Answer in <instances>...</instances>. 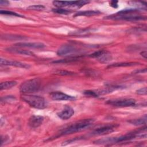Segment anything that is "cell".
<instances>
[{
  "mask_svg": "<svg viewBox=\"0 0 147 147\" xmlns=\"http://www.w3.org/2000/svg\"><path fill=\"white\" fill-rule=\"evenodd\" d=\"M138 9H123L118 13L106 17L107 19L117 20H126V21H137L146 20L145 16H141L137 14L139 12Z\"/></svg>",
  "mask_w": 147,
  "mask_h": 147,
  "instance_id": "cell-1",
  "label": "cell"
},
{
  "mask_svg": "<svg viewBox=\"0 0 147 147\" xmlns=\"http://www.w3.org/2000/svg\"><path fill=\"white\" fill-rule=\"evenodd\" d=\"M92 119H84L78 121L61 130L60 132V135H67L72 134L76 132H79L84 130L90 127L93 123Z\"/></svg>",
  "mask_w": 147,
  "mask_h": 147,
  "instance_id": "cell-2",
  "label": "cell"
},
{
  "mask_svg": "<svg viewBox=\"0 0 147 147\" xmlns=\"http://www.w3.org/2000/svg\"><path fill=\"white\" fill-rule=\"evenodd\" d=\"M22 99L31 107L37 109H44L47 106V100L42 96L34 95L23 94Z\"/></svg>",
  "mask_w": 147,
  "mask_h": 147,
  "instance_id": "cell-3",
  "label": "cell"
},
{
  "mask_svg": "<svg viewBox=\"0 0 147 147\" xmlns=\"http://www.w3.org/2000/svg\"><path fill=\"white\" fill-rule=\"evenodd\" d=\"M40 87V80L37 78H34L23 82L20 87V90L23 94H29L38 91Z\"/></svg>",
  "mask_w": 147,
  "mask_h": 147,
  "instance_id": "cell-4",
  "label": "cell"
},
{
  "mask_svg": "<svg viewBox=\"0 0 147 147\" xmlns=\"http://www.w3.org/2000/svg\"><path fill=\"white\" fill-rule=\"evenodd\" d=\"M106 104L115 107H129L135 105L136 100L131 98H120L107 100Z\"/></svg>",
  "mask_w": 147,
  "mask_h": 147,
  "instance_id": "cell-5",
  "label": "cell"
},
{
  "mask_svg": "<svg viewBox=\"0 0 147 147\" xmlns=\"http://www.w3.org/2000/svg\"><path fill=\"white\" fill-rule=\"evenodd\" d=\"M102 63H107L112 60V55L110 52L106 50L98 51L90 55Z\"/></svg>",
  "mask_w": 147,
  "mask_h": 147,
  "instance_id": "cell-6",
  "label": "cell"
},
{
  "mask_svg": "<svg viewBox=\"0 0 147 147\" xmlns=\"http://www.w3.org/2000/svg\"><path fill=\"white\" fill-rule=\"evenodd\" d=\"M78 49L71 45H64L61 46L57 51V54L59 56H71L78 52Z\"/></svg>",
  "mask_w": 147,
  "mask_h": 147,
  "instance_id": "cell-7",
  "label": "cell"
},
{
  "mask_svg": "<svg viewBox=\"0 0 147 147\" xmlns=\"http://www.w3.org/2000/svg\"><path fill=\"white\" fill-rule=\"evenodd\" d=\"M116 126L114 125H107L98 127L91 132L92 136H102L112 133L115 130Z\"/></svg>",
  "mask_w": 147,
  "mask_h": 147,
  "instance_id": "cell-8",
  "label": "cell"
},
{
  "mask_svg": "<svg viewBox=\"0 0 147 147\" xmlns=\"http://www.w3.org/2000/svg\"><path fill=\"white\" fill-rule=\"evenodd\" d=\"M50 97L55 100H72L75 99L73 96L67 95L61 91H53L50 94Z\"/></svg>",
  "mask_w": 147,
  "mask_h": 147,
  "instance_id": "cell-9",
  "label": "cell"
},
{
  "mask_svg": "<svg viewBox=\"0 0 147 147\" xmlns=\"http://www.w3.org/2000/svg\"><path fill=\"white\" fill-rule=\"evenodd\" d=\"M0 64L2 65H10V66H13L19 68H29L30 67V65L28 64L21 63L17 61H14V60H9L1 58L0 60Z\"/></svg>",
  "mask_w": 147,
  "mask_h": 147,
  "instance_id": "cell-10",
  "label": "cell"
},
{
  "mask_svg": "<svg viewBox=\"0 0 147 147\" xmlns=\"http://www.w3.org/2000/svg\"><path fill=\"white\" fill-rule=\"evenodd\" d=\"M74 110L69 106H66L64 109L57 114V116L63 120H67L70 118L74 114Z\"/></svg>",
  "mask_w": 147,
  "mask_h": 147,
  "instance_id": "cell-11",
  "label": "cell"
},
{
  "mask_svg": "<svg viewBox=\"0 0 147 147\" xmlns=\"http://www.w3.org/2000/svg\"><path fill=\"white\" fill-rule=\"evenodd\" d=\"M16 47L19 48H29L34 49H41L45 47V44L41 42H21L16 43L14 45Z\"/></svg>",
  "mask_w": 147,
  "mask_h": 147,
  "instance_id": "cell-12",
  "label": "cell"
},
{
  "mask_svg": "<svg viewBox=\"0 0 147 147\" xmlns=\"http://www.w3.org/2000/svg\"><path fill=\"white\" fill-rule=\"evenodd\" d=\"M44 121V117L40 115H32L28 121V125L31 128H36L40 126Z\"/></svg>",
  "mask_w": 147,
  "mask_h": 147,
  "instance_id": "cell-13",
  "label": "cell"
},
{
  "mask_svg": "<svg viewBox=\"0 0 147 147\" xmlns=\"http://www.w3.org/2000/svg\"><path fill=\"white\" fill-rule=\"evenodd\" d=\"M6 50L10 53H17L20 55H26V56H33L34 53L26 49H23L19 47H11V48H8L6 49Z\"/></svg>",
  "mask_w": 147,
  "mask_h": 147,
  "instance_id": "cell-14",
  "label": "cell"
},
{
  "mask_svg": "<svg viewBox=\"0 0 147 147\" xmlns=\"http://www.w3.org/2000/svg\"><path fill=\"white\" fill-rule=\"evenodd\" d=\"M100 13V11L98 10H86V11H80L77 12L74 17L78 16H93L98 15Z\"/></svg>",
  "mask_w": 147,
  "mask_h": 147,
  "instance_id": "cell-15",
  "label": "cell"
},
{
  "mask_svg": "<svg viewBox=\"0 0 147 147\" xmlns=\"http://www.w3.org/2000/svg\"><path fill=\"white\" fill-rule=\"evenodd\" d=\"M140 63L138 62H122V63H117L110 64L108 65L107 68H113V67H130L139 65Z\"/></svg>",
  "mask_w": 147,
  "mask_h": 147,
  "instance_id": "cell-16",
  "label": "cell"
},
{
  "mask_svg": "<svg viewBox=\"0 0 147 147\" xmlns=\"http://www.w3.org/2000/svg\"><path fill=\"white\" fill-rule=\"evenodd\" d=\"M17 84V82L16 81H6L1 83L0 89L2 90H7L11 88L12 87L16 86Z\"/></svg>",
  "mask_w": 147,
  "mask_h": 147,
  "instance_id": "cell-17",
  "label": "cell"
},
{
  "mask_svg": "<svg viewBox=\"0 0 147 147\" xmlns=\"http://www.w3.org/2000/svg\"><path fill=\"white\" fill-rule=\"evenodd\" d=\"M80 57H76V56H74V57H69L64 59H61V60H58L56 61H54L52 63H71V62H73V61H77L79 59Z\"/></svg>",
  "mask_w": 147,
  "mask_h": 147,
  "instance_id": "cell-18",
  "label": "cell"
},
{
  "mask_svg": "<svg viewBox=\"0 0 147 147\" xmlns=\"http://www.w3.org/2000/svg\"><path fill=\"white\" fill-rule=\"evenodd\" d=\"M129 122L135 126H140V125H145L146 123V116H145L144 118L132 119L131 121H129Z\"/></svg>",
  "mask_w": 147,
  "mask_h": 147,
  "instance_id": "cell-19",
  "label": "cell"
},
{
  "mask_svg": "<svg viewBox=\"0 0 147 147\" xmlns=\"http://www.w3.org/2000/svg\"><path fill=\"white\" fill-rule=\"evenodd\" d=\"M24 37L18 35H11V34H5L4 39L5 40H20L24 39Z\"/></svg>",
  "mask_w": 147,
  "mask_h": 147,
  "instance_id": "cell-20",
  "label": "cell"
},
{
  "mask_svg": "<svg viewBox=\"0 0 147 147\" xmlns=\"http://www.w3.org/2000/svg\"><path fill=\"white\" fill-rule=\"evenodd\" d=\"M52 11L56 13L60 14H68L71 11L69 10L63 9V8H57V9H53Z\"/></svg>",
  "mask_w": 147,
  "mask_h": 147,
  "instance_id": "cell-21",
  "label": "cell"
},
{
  "mask_svg": "<svg viewBox=\"0 0 147 147\" xmlns=\"http://www.w3.org/2000/svg\"><path fill=\"white\" fill-rule=\"evenodd\" d=\"M55 74L59 75H63V76H69V75H73L75 74L74 72L71 71H68L66 70H58L55 72Z\"/></svg>",
  "mask_w": 147,
  "mask_h": 147,
  "instance_id": "cell-22",
  "label": "cell"
},
{
  "mask_svg": "<svg viewBox=\"0 0 147 147\" xmlns=\"http://www.w3.org/2000/svg\"><path fill=\"white\" fill-rule=\"evenodd\" d=\"M0 14L2 15H9V16H17V17H22V16H21L18 13H16L15 12H13L11 11H7V10H1Z\"/></svg>",
  "mask_w": 147,
  "mask_h": 147,
  "instance_id": "cell-23",
  "label": "cell"
},
{
  "mask_svg": "<svg viewBox=\"0 0 147 147\" xmlns=\"http://www.w3.org/2000/svg\"><path fill=\"white\" fill-rule=\"evenodd\" d=\"M28 9H31V10H43L45 9V6L41 5H31L29 6L28 7Z\"/></svg>",
  "mask_w": 147,
  "mask_h": 147,
  "instance_id": "cell-24",
  "label": "cell"
},
{
  "mask_svg": "<svg viewBox=\"0 0 147 147\" xmlns=\"http://www.w3.org/2000/svg\"><path fill=\"white\" fill-rule=\"evenodd\" d=\"M137 94H138V95H146L147 93V89L146 87H143V88H141L139 90H137Z\"/></svg>",
  "mask_w": 147,
  "mask_h": 147,
  "instance_id": "cell-25",
  "label": "cell"
},
{
  "mask_svg": "<svg viewBox=\"0 0 147 147\" xmlns=\"http://www.w3.org/2000/svg\"><path fill=\"white\" fill-rule=\"evenodd\" d=\"M118 1H113L110 2V6L114 8H117L118 7Z\"/></svg>",
  "mask_w": 147,
  "mask_h": 147,
  "instance_id": "cell-26",
  "label": "cell"
},
{
  "mask_svg": "<svg viewBox=\"0 0 147 147\" xmlns=\"http://www.w3.org/2000/svg\"><path fill=\"white\" fill-rule=\"evenodd\" d=\"M146 72V69L145 68L144 69H140V70H136L133 72L134 74H140V73H145Z\"/></svg>",
  "mask_w": 147,
  "mask_h": 147,
  "instance_id": "cell-27",
  "label": "cell"
},
{
  "mask_svg": "<svg viewBox=\"0 0 147 147\" xmlns=\"http://www.w3.org/2000/svg\"><path fill=\"white\" fill-rule=\"evenodd\" d=\"M9 2L7 1H3V0H1L0 1V5L1 6L2 5H9Z\"/></svg>",
  "mask_w": 147,
  "mask_h": 147,
  "instance_id": "cell-28",
  "label": "cell"
},
{
  "mask_svg": "<svg viewBox=\"0 0 147 147\" xmlns=\"http://www.w3.org/2000/svg\"><path fill=\"white\" fill-rule=\"evenodd\" d=\"M140 54H141V55L143 57H144L145 59H146V58H147V52H146V51H144L141 52L140 53Z\"/></svg>",
  "mask_w": 147,
  "mask_h": 147,
  "instance_id": "cell-29",
  "label": "cell"
}]
</instances>
